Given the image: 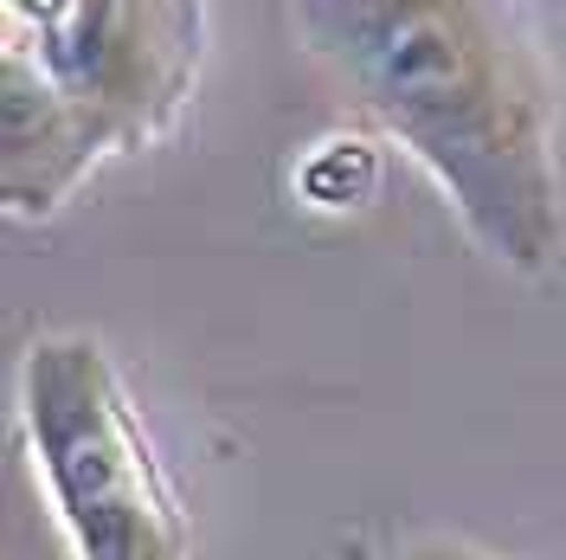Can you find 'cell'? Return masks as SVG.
<instances>
[{
  "mask_svg": "<svg viewBox=\"0 0 566 560\" xmlns=\"http://www.w3.org/2000/svg\"><path fill=\"white\" fill-rule=\"evenodd\" d=\"M109 155H123V142L84 104H71L27 52L0 45V194H7V212L59 219Z\"/></svg>",
  "mask_w": 566,
  "mask_h": 560,
  "instance_id": "277c9868",
  "label": "cell"
},
{
  "mask_svg": "<svg viewBox=\"0 0 566 560\" xmlns=\"http://www.w3.org/2000/svg\"><path fill=\"white\" fill-rule=\"evenodd\" d=\"M342 560H502L458 535H354Z\"/></svg>",
  "mask_w": 566,
  "mask_h": 560,
  "instance_id": "8992f818",
  "label": "cell"
},
{
  "mask_svg": "<svg viewBox=\"0 0 566 560\" xmlns=\"http://www.w3.org/2000/svg\"><path fill=\"white\" fill-rule=\"evenodd\" d=\"M374 187H380V155H374V142H360V136L316 142V148L303 155V168H296V194L316 212L367 207Z\"/></svg>",
  "mask_w": 566,
  "mask_h": 560,
  "instance_id": "5b68a950",
  "label": "cell"
},
{
  "mask_svg": "<svg viewBox=\"0 0 566 560\" xmlns=\"http://www.w3.org/2000/svg\"><path fill=\"white\" fill-rule=\"evenodd\" d=\"M13 413L71 560H193L187 502L104 335H33Z\"/></svg>",
  "mask_w": 566,
  "mask_h": 560,
  "instance_id": "7a4b0ae2",
  "label": "cell"
},
{
  "mask_svg": "<svg viewBox=\"0 0 566 560\" xmlns=\"http://www.w3.org/2000/svg\"><path fill=\"white\" fill-rule=\"evenodd\" d=\"M0 45L27 52L123 155L161 142L207 59V0H0Z\"/></svg>",
  "mask_w": 566,
  "mask_h": 560,
  "instance_id": "3957f363",
  "label": "cell"
},
{
  "mask_svg": "<svg viewBox=\"0 0 566 560\" xmlns=\"http://www.w3.org/2000/svg\"><path fill=\"white\" fill-rule=\"evenodd\" d=\"M296 33L490 265H560V91L515 0H296Z\"/></svg>",
  "mask_w": 566,
  "mask_h": 560,
  "instance_id": "6da1fadb",
  "label": "cell"
}]
</instances>
